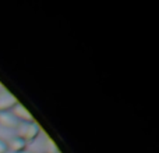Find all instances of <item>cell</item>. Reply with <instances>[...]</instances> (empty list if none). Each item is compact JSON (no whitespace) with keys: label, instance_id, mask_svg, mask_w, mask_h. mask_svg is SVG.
Instances as JSON below:
<instances>
[{"label":"cell","instance_id":"6da1fadb","mask_svg":"<svg viewBox=\"0 0 159 153\" xmlns=\"http://www.w3.org/2000/svg\"><path fill=\"white\" fill-rule=\"evenodd\" d=\"M16 129H17V137L22 138L27 142L36 139V137L39 135V131H41L39 125L35 121H32V123H20Z\"/></svg>","mask_w":159,"mask_h":153},{"label":"cell","instance_id":"7a4b0ae2","mask_svg":"<svg viewBox=\"0 0 159 153\" xmlns=\"http://www.w3.org/2000/svg\"><path fill=\"white\" fill-rule=\"evenodd\" d=\"M18 103L16 96H13L10 92H0V113L2 111H10L16 104Z\"/></svg>","mask_w":159,"mask_h":153},{"label":"cell","instance_id":"3957f363","mask_svg":"<svg viewBox=\"0 0 159 153\" xmlns=\"http://www.w3.org/2000/svg\"><path fill=\"white\" fill-rule=\"evenodd\" d=\"M11 113L14 114V117H16L17 120L22 121V123H32V121H35L32 117V114H31L21 103H17L16 106L11 109Z\"/></svg>","mask_w":159,"mask_h":153},{"label":"cell","instance_id":"277c9868","mask_svg":"<svg viewBox=\"0 0 159 153\" xmlns=\"http://www.w3.org/2000/svg\"><path fill=\"white\" fill-rule=\"evenodd\" d=\"M20 121L14 117L11 111H2L0 113V125L6 127V128H17Z\"/></svg>","mask_w":159,"mask_h":153},{"label":"cell","instance_id":"5b68a950","mask_svg":"<svg viewBox=\"0 0 159 153\" xmlns=\"http://www.w3.org/2000/svg\"><path fill=\"white\" fill-rule=\"evenodd\" d=\"M7 143H8V149H11L14 153H22V152H25V149H27L28 142L20 137H14L13 139Z\"/></svg>","mask_w":159,"mask_h":153},{"label":"cell","instance_id":"8992f818","mask_svg":"<svg viewBox=\"0 0 159 153\" xmlns=\"http://www.w3.org/2000/svg\"><path fill=\"white\" fill-rule=\"evenodd\" d=\"M46 153H60L57 145L52 139H49V138L46 139Z\"/></svg>","mask_w":159,"mask_h":153},{"label":"cell","instance_id":"52a82bcc","mask_svg":"<svg viewBox=\"0 0 159 153\" xmlns=\"http://www.w3.org/2000/svg\"><path fill=\"white\" fill-rule=\"evenodd\" d=\"M7 151H8V143L0 138V153H6Z\"/></svg>","mask_w":159,"mask_h":153},{"label":"cell","instance_id":"ba28073f","mask_svg":"<svg viewBox=\"0 0 159 153\" xmlns=\"http://www.w3.org/2000/svg\"><path fill=\"white\" fill-rule=\"evenodd\" d=\"M22 153H31V152H27V151H25V152H22Z\"/></svg>","mask_w":159,"mask_h":153}]
</instances>
